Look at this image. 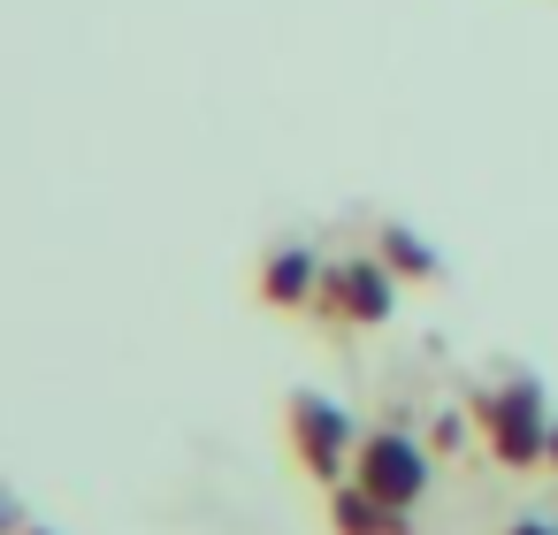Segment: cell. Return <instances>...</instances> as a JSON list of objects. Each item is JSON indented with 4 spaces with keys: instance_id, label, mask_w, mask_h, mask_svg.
Segmentation results:
<instances>
[{
    "instance_id": "6",
    "label": "cell",
    "mask_w": 558,
    "mask_h": 535,
    "mask_svg": "<svg viewBox=\"0 0 558 535\" xmlns=\"http://www.w3.org/2000/svg\"><path fill=\"white\" fill-rule=\"evenodd\" d=\"M329 527H337V535H405V512L383 504V497L360 489V482H337V489H329Z\"/></svg>"
},
{
    "instance_id": "10",
    "label": "cell",
    "mask_w": 558,
    "mask_h": 535,
    "mask_svg": "<svg viewBox=\"0 0 558 535\" xmlns=\"http://www.w3.org/2000/svg\"><path fill=\"white\" fill-rule=\"evenodd\" d=\"M550 466H558V428H550Z\"/></svg>"
},
{
    "instance_id": "9",
    "label": "cell",
    "mask_w": 558,
    "mask_h": 535,
    "mask_svg": "<svg viewBox=\"0 0 558 535\" xmlns=\"http://www.w3.org/2000/svg\"><path fill=\"white\" fill-rule=\"evenodd\" d=\"M0 535H9V497H0Z\"/></svg>"
},
{
    "instance_id": "3",
    "label": "cell",
    "mask_w": 558,
    "mask_h": 535,
    "mask_svg": "<svg viewBox=\"0 0 558 535\" xmlns=\"http://www.w3.org/2000/svg\"><path fill=\"white\" fill-rule=\"evenodd\" d=\"M337 329H383L390 306H398V276L383 253H352V260H329L322 268V299H314Z\"/></svg>"
},
{
    "instance_id": "2",
    "label": "cell",
    "mask_w": 558,
    "mask_h": 535,
    "mask_svg": "<svg viewBox=\"0 0 558 535\" xmlns=\"http://www.w3.org/2000/svg\"><path fill=\"white\" fill-rule=\"evenodd\" d=\"M283 428H291V459H299L314 482H329V489H337V482L352 474L360 436H352V413H344L337 398H322V390H291Z\"/></svg>"
},
{
    "instance_id": "7",
    "label": "cell",
    "mask_w": 558,
    "mask_h": 535,
    "mask_svg": "<svg viewBox=\"0 0 558 535\" xmlns=\"http://www.w3.org/2000/svg\"><path fill=\"white\" fill-rule=\"evenodd\" d=\"M375 253L390 260V276H398V283H436V253H428V245H421V238H413L405 222H390Z\"/></svg>"
},
{
    "instance_id": "4",
    "label": "cell",
    "mask_w": 558,
    "mask_h": 535,
    "mask_svg": "<svg viewBox=\"0 0 558 535\" xmlns=\"http://www.w3.org/2000/svg\"><path fill=\"white\" fill-rule=\"evenodd\" d=\"M352 482L375 489L383 504L413 512L421 489H428V451H421L413 436H398V428H375V436H360V451H352Z\"/></svg>"
},
{
    "instance_id": "8",
    "label": "cell",
    "mask_w": 558,
    "mask_h": 535,
    "mask_svg": "<svg viewBox=\"0 0 558 535\" xmlns=\"http://www.w3.org/2000/svg\"><path fill=\"white\" fill-rule=\"evenodd\" d=\"M505 535H558V527H543V520H512Z\"/></svg>"
},
{
    "instance_id": "5",
    "label": "cell",
    "mask_w": 558,
    "mask_h": 535,
    "mask_svg": "<svg viewBox=\"0 0 558 535\" xmlns=\"http://www.w3.org/2000/svg\"><path fill=\"white\" fill-rule=\"evenodd\" d=\"M314 299H322V260H314L306 245H276V253L260 260V306L299 314V306H314Z\"/></svg>"
},
{
    "instance_id": "1",
    "label": "cell",
    "mask_w": 558,
    "mask_h": 535,
    "mask_svg": "<svg viewBox=\"0 0 558 535\" xmlns=\"http://www.w3.org/2000/svg\"><path fill=\"white\" fill-rule=\"evenodd\" d=\"M474 421H482L497 466H543V459H550V421H543V390H535V382L482 390V398H474Z\"/></svg>"
},
{
    "instance_id": "11",
    "label": "cell",
    "mask_w": 558,
    "mask_h": 535,
    "mask_svg": "<svg viewBox=\"0 0 558 535\" xmlns=\"http://www.w3.org/2000/svg\"><path fill=\"white\" fill-rule=\"evenodd\" d=\"M32 535H47V527H32Z\"/></svg>"
}]
</instances>
